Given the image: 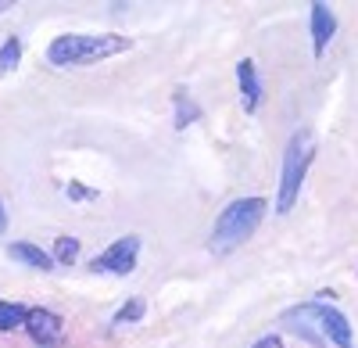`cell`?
<instances>
[{"label": "cell", "mask_w": 358, "mask_h": 348, "mask_svg": "<svg viewBox=\"0 0 358 348\" xmlns=\"http://www.w3.org/2000/svg\"><path fill=\"white\" fill-rule=\"evenodd\" d=\"M11 8V0H0V11H8Z\"/></svg>", "instance_id": "cell-18"}, {"label": "cell", "mask_w": 358, "mask_h": 348, "mask_svg": "<svg viewBox=\"0 0 358 348\" xmlns=\"http://www.w3.org/2000/svg\"><path fill=\"white\" fill-rule=\"evenodd\" d=\"M76 255H79V241L76 237H57V244H54V258H57V263H72Z\"/></svg>", "instance_id": "cell-14"}, {"label": "cell", "mask_w": 358, "mask_h": 348, "mask_svg": "<svg viewBox=\"0 0 358 348\" xmlns=\"http://www.w3.org/2000/svg\"><path fill=\"white\" fill-rule=\"evenodd\" d=\"M11 258H18V263L33 266V270H54L57 266L54 258L47 251H40L36 244H11Z\"/></svg>", "instance_id": "cell-10"}, {"label": "cell", "mask_w": 358, "mask_h": 348, "mask_svg": "<svg viewBox=\"0 0 358 348\" xmlns=\"http://www.w3.org/2000/svg\"><path fill=\"white\" fill-rule=\"evenodd\" d=\"M287 327H294L297 334H301V337H308L312 344H326L319 305H301V309H290V312H287Z\"/></svg>", "instance_id": "cell-5"}, {"label": "cell", "mask_w": 358, "mask_h": 348, "mask_svg": "<svg viewBox=\"0 0 358 348\" xmlns=\"http://www.w3.org/2000/svg\"><path fill=\"white\" fill-rule=\"evenodd\" d=\"M176 115H179V119H176V126H179V130L190 126V123H197V115H201V111H197V104H194L183 90L176 94Z\"/></svg>", "instance_id": "cell-12"}, {"label": "cell", "mask_w": 358, "mask_h": 348, "mask_svg": "<svg viewBox=\"0 0 358 348\" xmlns=\"http://www.w3.org/2000/svg\"><path fill=\"white\" fill-rule=\"evenodd\" d=\"M140 316H143V298H133L129 305H122V309H118L115 323H136Z\"/></svg>", "instance_id": "cell-15"}, {"label": "cell", "mask_w": 358, "mask_h": 348, "mask_svg": "<svg viewBox=\"0 0 358 348\" xmlns=\"http://www.w3.org/2000/svg\"><path fill=\"white\" fill-rule=\"evenodd\" d=\"M265 209H268L265 197H241V201H233V205H226L222 216L212 226V251L226 255L236 244H244L258 230V223L265 219Z\"/></svg>", "instance_id": "cell-2"}, {"label": "cell", "mask_w": 358, "mask_h": 348, "mask_svg": "<svg viewBox=\"0 0 358 348\" xmlns=\"http://www.w3.org/2000/svg\"><path fill=\"white\" fill-rule=\"evenodd\" d=\"M315 155V137L308 130H297L287 144V155H283V180H280V197H276V212H290L297 194H301L305 183V172L312 165Z\"/></svg>", "instance_id": "cell-3"}, {"label": "cell", "mask_w": 358, "mask_h": 348, "mask_svg": "<svg viewBox=\"0 0 358 348\" xmlns=\"http://www.w3.org/2000/svg\"><path fill=\"white\" fill-rule=\"evenodd\" d=\"M25 327H29V334H33V341L43 344V348H54L57 337H62V320H57L54 312H47V309H33V312H29Z\"/></svg>", "instance_id": "cell-6"}, {"label": "cell", "mask_w": 358, "mask_h": 348, "mask_svg": "<svg viewBox=\"0 0 358 348\" xmlns=\"http://www.w3.org/2000/svg\"><path fill=\"white\" fill-rule=\"evenodd\" d=\"M334 29H337V22H334L330 8H326L322 0H315V4H312V47H315V54L326 50V43H330V36H334Z\"/></svg>", "instance_id": "cell-8"}, {"label": "cell", "mask_w": 358, "mask_h": 348, "mask_svg": "<svg viewBox=\"0 0 358 348\" xmlns=\"http://www.w3.org/2000/svg\"><path fill=\"white\" fill-rule=\"evenodd\" d=\"M255 348H283V341H280V337H273V334H268V337H262V341H258Z\"/></svg>", "instance_id": "cell-16"}, {"label": "cell", "mask_w": 358, "mask_h": 348, "mask_svg": "<svg viewBox=\"0 0 358 348\" xmlns=\"http://www.w3.org/2000/svg\"><path fill=\"white\" fill-rule=\"evenodd\" d=\"M8 230V212H4V205H0V234Z\"/></svg>", "instance_id": "cell-17"}, {"label": "cell", "mask_w": 358, "mask_h": 348, "mask_svg": "<svg viewBox=\"0 0 358 348\" xmlns=\"http://www.w3.org/2000/svg\"><path fill=\"white\" fill-rule=\"evenodd\" d=\"M129 50L126 36H115V33H69V36H57L47 47V62L57 69H69V65H94L104 62L111 54H122Z\"/></svg>", "instance_id": "cell-1"}, {"label": "cell", "mask_w": 358, "mask_h": 348, "mask_svg": "<svg viewBox=\"0 0 358 348\" xmlns=\"http://www.w3.org/2000/svg\"><path fill=\"white\" fill-rule=\"evenodd\" d=\"M136 255H140V237H118L104 255H97L94 270H104V273H129L136 266Z\"/></svg>", "instance_id": "cell-4"}, {"label": "cell", "mask_w": 358, "mask_h": 348, "mask_svg": "<svg viewBox=\"0 0 358 348\" xmlns=\"http://www.w3.org/2000/svg\"><path fill=\"white\" fill-rule=\"evenodd\" d=\"M236 79H241V101H244V111H255V108H258V97H262L255 62H248V57H244V62L236 65Z\"/></svg>", "instance_id": "cell-9"}, {"label": "cell", "mask_w": 358, "mask_h": 348, "mask_svg": "<svg viewBox=\"0 0 358 348\" xmlns=\"http://www.w3.org/2000/svg\"><path fill=\"white\" fill-rule=\"evenodd\" d=\"M25 309L22 305H15V302H0V330H15V327H22L25 323Z\"/></svg>", "instance_id": "cell-11"}, {"label": "cell", "mask_w": 358, "mask_h": 348, "mask_svg": "<svg viewBox=\"0 0 358 348\" xmlns=\"http://www.w3.org/2000/svg\"><path fill=\"white\" fill-rule=\"evenodd\" d=\"M18 57H22V43L11 36L4 47H0V76H4V72H11V69L18 65Z\"/></svg>", "instance_id": "cell-13"}, {"label": "cell", "mask_w": 358, "mask_h": 348, "mask_svg": "<svg viewBox=\"0 0 358 348\" xmlns=\"http://www.w3.org/2000/svg\"><path fill=\"white\" fill-rule=\"evenodd\" d=\"M319 316H322V334L330 344L337 348H355V337H351V323L344 320V312L330 309V305H319Z\"/></svg>", "instance_id": "cell-7"}]
</instances>
